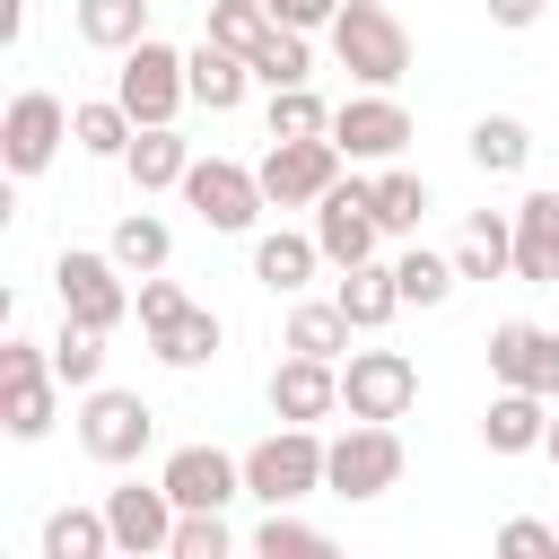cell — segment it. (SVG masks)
<instances>
[{
	"mask_svg": "<svg viewBox=\"0 0 559 559\" xmlns=\"http://www.w3.org/2000/svg\"><path fill=\"white\" fill-rule=\"evenodd\" d=\"M323 35H332V61H341L358 87H402V79H411V26H402L384 0H341Z\"/></svg>",
	"mask_w": 559,
	"mask_h": 559,
	"instance_id": "6da1fadb",
	"label": "cell"
},
{
	"mask_svg": "<svg viewBox=\"0 0 559 559\" xmlns=\"http://www.w3.org/2000/svg\"><path fill=\"white\" fill-rule=\"evenodd\" d=\"M61 376H52V341H0V428L17 445H35L61 411Z\"/></svg>",
	"mask_w": 559,
	"mask_h": 559,
	"instance_id": "7a4b0ae2",
	"label": "cell"
},
{
	"mask_svg": "<svg viewBox=\"0 0 559 559\" xmlns=\"http://www.w3.org/2000/svg\"><path fill=\"white\" fill-rule=\"evenodd\" d=\"M314 489H323V437H314V428L280 419L262 445H245V498L297 507V498H314Z\"/></svg>",
	"mask_w": 559,
	"mask_h": 559,
	"instance_id": "3957f363",
	"label": "cell"
},
{
	"mask_svg": "<svg viewBox=\"0 0 559 559\" xmlns=\"http://www.w3.org/2000/svg\"><path fill=\"white\" fill-rule=\"evenodd\" d=\"M402 480V437L393 419H349L332 445H323V489L332 498H384Z\"/></svg>",
	"mask_w": 559,
	"mask_h": 559,
	"instance_id": "277c9868",
	"label": "cell"
},
{
	"mask_svg": "<svg viewBox=\"0 0 559 559\" xmlns=\"http://www.w3.org/2000/svg\"><path fill=\"white\" fill-rule=\"evenodd\" d=\"M114 96L131 105V122H175V114L192 105V70H183L175 44L140 35V44L122 52V70H114Z\"/></svg>",
	"mask_w": 559,
	"mask_h": 559,
	"instance_id": "5b68a950",
	"label": "cell"
},
{
	"mask_svg": "<svg viewBox=\"0 0 559 559\" xmlns=\"http://www.w3.org/2000/svg\"><path fill=\"white\" fill-rule=\"evenodd\" d=\"M148 437H157V411L140 402V393H122V384H87L79 393V445L96 454V463H140L148 454Z\"/></svg>",
	"mask_w": 559,
	"mask_h": 559,
	"instance_id": "8992f818",
	"label": "cell"
},
{
	"mask_svg": "<svg viewBox=\"0 0 559 559\" xmlns=\"http://www.w3.org/2000/svg\"><path fill=\"white\" fill-rule=\"evenodd\" d=\"M332 148H341L349 166H393V157L411 148L402 96H393V87H358L349 105H332Z\"/></svg>",
	"mask_w": 559,
	"mask_h": 559,
	"instance_id": "52a82bcc",
	"label": "cell"
},
{
	"mask_svg": "<svg viewBox=\"0 0 559 559\" xmlns=\"http://www.w3.org/2000/svg\"><path fill=\"white\" fill-rule=\"evenodd\" d=\"M61 140H70V105L52 87H17L9 114H0V166L26 183V175H44L61 157Z\"/></svg>",
	"mask_w": 559,
	"mask_h": 559,
	"instance_id": "ba28073f",
	"label": "cell"
},
{
	"mask_svg": "<svg viewBox=\"0 0 559 559\" xmlns=\"http://www.w3.org/2000/svg\"><path fill=\"white\" fill-rule=\"evenodd\" d=\"M183 201H192V210H201V227H218V236H253V218L271 210L262 175H253V166H236V157H192Z\"/></svg>",
	"mask_w": 559,
	"mask_h": 559,
	"instance_id": "9c48e42d",
	"label": "cell"
},
{
	"mask_svg": "<svg viewBox=\"0 0 559 559\" xmlns=\"http://www.w3.org/2000/svg\"><path fill=\"white\" fill-rule=\"evenodd\" d=\"M341 166H349V157H341V148H332V131H323V140H271L253 175H262L271 210H314V201L341 183Z\"/></svg>",
	"mask_w": 559,
	"mask_h": 559,
	"instance_id": "30bf717a",
	"label": "cell"
},
{
	"mask_svg": "<svg viewBox=\"0 0 559 559\" xmlns=\"http://www.w3.org/2000/svg\"><path fill=\"white\" fill-rule=\"evenodd\" d=\"M376 236H384V218H376V175H367V183L341 175V183L314 201V245H323V262H332V271L376 262Z\"/></svg>",
	"mask_w": 559,
	"mask_h": 559,
	"instance_id": "8fae6325",
	"label": "cell"
},
{
	"mask_svg": "<svg viewBox=\"0 0 559 559\" xmlns=\"http://www.w3.org/2000/svg\"><path fill=\"white\" fill-rule=\"evenodd\" d=\"M52 288H61V314H79V323H96V332H114V323L131 314V271H122L114 253L70 245V253L52 262Z\"/></svg>",
	"mask_w": 559,
	"mask_h": 559,
	"instance_id": "7c38bea8",
	"label": "cell"
},
{
	"mask_svg": "<svg viewBox=\"0 0 559 559\" xmlns=\"http://www.w3.org/2000/svg\"><path fill=\"white\" fill-rule=\"evenodd\" d=\"M419 402V367L402 349H349L341 358V411L349 419H402Z\"/></svg>",
	"mask_w": 559,
	"mask_h": 559,
	"instance_id": "4fadbf2b",
	"label": "cell"
},
{
	"mask_svg": "<svg viewBox=\"0 0 559 559\" xmlns=\"http://www.w3.org/2000/svg\"><path fill=\"white\" fill-rule=\"evenodd\" d=\"M175 498H166V480H122V489H105V524H114V550H131V559H157L166 542H175Z\"/></svg>",
	"mask_w": 559,
	"mask_h": 559,
	"instance_id": "5bb4252c",
	"label": "cell"
},
{
	"mask_svg": "<svg viewBox=\"0 0 559 559\" xmlns=\"http://www.w3.org/2000/svg\"><path fill=\"white\" fill-rule=\"evenodd\" d=\"M489 376L559 402V332H550V323H524V314L498 323V332H489Z\"/></svg>",
	"mask_w": 559,
	"mask_h": 559,
	"instance_id": "9a60e30c",
	"label": "cell"
},
{
	"mask_svg": "<svg viewBox=\"0 0 559 559\" xmlns=\"http://www.w3.org/2000/svg\"><path fill=\"white\" fill-rule=\"evenodd\" d=\"M332 411H341V358H306V349H288V358L271 367V419L314 428V419H332Z\"/></svg>",
	"mask_w": 559,
	"mask_h": 559,
	"instance_id": "2e32d148",
	"label": "cell"
},
{
	"mask_svg": "<svg viewBox=\"0 0 559 559\" xmlns=\"http://www.w3.org/2000/svg\"><path fill=\"white\" fill-rule=\"evenodd\" d=\"M157 480H166L175 507H227V498H245V454H227V445H175Z\"/></svg>",
	"mask_w": 559,
	"mask_h": 559,
	"instance_id": "e0dca14e",
	"label": "cell"
},
{
	"mask_svg": "<svg viewBox=\"0 0 559 559\" xmlns=\"http://www.w3.org/2000/svg\"><path fill=\"white\" fill-rule=\"evenodd\" d=\"M480 445H489V454H542V445H550V393L498 384V402L480 411Z\"/></svg>",
	"mask_w": 559,
	"mask_h": 559,
	"instance_id": "ac0fdd59",
	"label": "cell"
},
{
	"mask_svg": "<svg viewBox=\"0 0 559 559\" xmlns=\"http://www.w3.org/2000/svg\"><path fill=\"white\" fill-rule=\"evenodd\" d=\"M515 280L524 288H559V192H524L515 201Z\"/></svg>",
	"mask_w": 559,
	"mask_h": 559,
	"instance_id": "d6986e66",
	"label": "cell"
},
{
	"mask_svg": "<svg viewBox=\"0 0 559 559\" xmlns=\"http://www.w3.org/2000/svg\"><path fill=\"white\" fill-rule=\"evenodd\" d=\"M183 70H192V105H210V114H236V105H245V87H262V79H253V61H245V52H227V44H210V35L183 52Z\"/></svg>",
	"mask_w": 559,
	"mask_h": 559,
	"instance_id": "ffe728a7",
	"label": "cell"
},
{
	"mask_svg": "<svg viewBox=\"0 0 559 559\" xmlns=\"http://www.w3.org/2000/svg\"><path fill=\"white\" fill-rule=\"evenodd\" d=\"M122 175H131L140 192H183V175H192V140H183L175 122H140V140H131Z\"/></svg>",
	"mask_w": 559,
	"mask_h": 559,
	"instance_id": "44dd1931",
	"label": "cell"
},
{
	"mask_svg": "<svg viewBox=\"0 0 559 559\" xmlns=\"http://www.w3.org/2000/svg\"><path fill=\"white\" fill-rule=\"evenodd\" d=\"M454 271L463 280H507L515 271V210H472L454 236Z\"/></svg>",
	"mask_w": 559,
	"mask_h": 559,
	"instance_id": "7402d4cb",
	"label": "cell"
},
{
	"mask_svg": "<svg viewBox=\"0 0 559 559\" xmlns=\"http://www.w3.org/2000/svg\"><path fill=\"white\" fill-rule=\"evenodd\" d=\"M314 271H323V245H314V227H306V236H297V227H271V236H253V280H262L271 297H297Z\"/></svg>",
	"mask_w": 559,
	"mask_h": 559,
	"instance_id": "603a6c76",
	"label": "cell"
},
{
	"mask_svg": "<svg viewBox=\"0 0 559 559\" xmlns=\"http://www.w3.org/2000/svg\"><path fill=\"white\" fill-rule=\"evenodd\" d=\"M332 297H341V314H349L358 332H384V323L402 314V280H393V262H349Z\"/></svg>",
	"mask_w": 559,
	"mask_h": 559,
	"instance_id": "cb8c5ba5",
	"label": "cell"
},
{
	"mask_svg": "<svg viewBox=\"0 0 559 559\" xmlns=\"http://www.w3.org/2000/svg\"><path fill=\"white\" fill-rule=\"evenodd\" d=\"M218 341H227V323L210 314V306H183L166 332H148V349H157V367H175V376H192V367H210L218 358Z\"/></svg>",
	"mask_w": 559,
	"mask_h": 559,
	"instance_id": "d4e9b609",
	"label": "cell"
},
{
	"mask_svg": "<svg viewBox=\"0 0 559 559\" xmlns=\"http://www.w3.org/2000/svg\"><path fill=\"white\" fill-rule=\"evenodd\" d=\"M349 341H358V323L341 314V297H306V306H288L280 349H306V358H349Z\"/></svg>",
	"mask_w": 559,
	"mask_h": 559,
	"instance_id": "484cf974",
	"label": "cell"
},
{
	"mask_svg": "<svg viewBox=\"0 0 559 559\" xmlns=\"http://www.w3.org/2000/svg\"><path fill=\"white\" fill-rule=\"evenodd\" d=\"M131 140H140V122H131V105L122 96H96V105H70V148H87V157H131Z\"/></svg>",
	"mask_w": 559,
	"mask_h": 559,
	"instance_id": "4316f807",
	"label": "cell"
},
{
	"mask_svg": "<svg viewBox=\"0 0 559 559\" xmlns=\"http://www.w3.org/2000/svg\"><path fill=\"white\" fill-rule=\"evenodd\" d=\"M70 17H79V44L96 52H131L148 35V0H70Z\"/></svg>",
	"mask_w": 559,
	"mask_h": 559,
	"instance_id": "83f0119b",
	"label": "cell"
},
{
	"mask_svg": "<svg viewBox=\"0 0 559 559\" xmlns=\"http://www.w3.org/2000/svg\"><path fill=\"white\" fill-rule=\"evenodd\" d=\"M105 253L131 271V280H148V271H166V253H175V236H166V218L157 210H131V218H114V236H105Z\"/></svg>",
	"mask_w": 559,
	"mask_h": 559,
	"instance_id": "f1b7e54d",
	"label": "cell"
},
{
	"mask_svg": "<svg viewBox=\"0 0 559 559\" xmlns=\"http://www.w3.org/2000/svg\"><path fill=\"white\" fill-rule=\"evenodd\" d=\"M105 550H114L105 507H52L44 515V559H105Z\"/></svg>",
	"mask_w": 559,
	"mask_h": 559,
	"instance_id": "f546056e",
	"label": "cell"
},
{
	"mask_svg": "<svg viewBox=\"0 0 559 559\" xmlns=\"http://www.w3.org/2000/svg\"><path fill=\"white\" fill-rule=\"evenodd\" d=\"M52 376H61L70 393L105 384V332H96V323H79V314H61V332H52Z\"/></svg>",
	"mask_w": 559,
	"mask_h": 559,
	"instance_id": "4dcf8cb0",
	"label": "cell"
},
{
	"mask_svg": "<svg viewBox=\"0 0 559 559\" xmlns=\"http://www.w3.org/2000/svg\"><path fill=\"white\" fill-rule=\"evenodd\" d=\"M524 157H533V131L515 114H480L472 122V166L480 175H524Z\"/></svg>",
	"mask_w": 559,
	"mask_h": 559,
	"instance_id": "1f68e13d",
	"label": "cell"
},
{
	"mask_svg": "<svg viewBox=\"0 0 559 559\" xmlns=\"http://www.w3.org/2000/svg\"><path fill=\"white\" fill-rule=\"evenodd\" d=\"M253 79H262V87H306V79H314V44H306V26H271L262 52H253Z\"/></svg>",
	"mask_w": 559,
	"mask_h": 559,
	"instance_id": "d6a6232c",
	"label": "cell"
},
{
	"mask_svg": "<svg viewBox=\"0 0 559 559\" xmlns=\"http://www.w3.org/2000/svg\"><path fill=\"white\" fill-rule=\"evenodd\" d=\"M376 218H384V236H419V218H428V183H419L411 166H384V175H376Z\"/></svg>",
	"mask_w": 559,
	"mask_h": 559,
	"instance_id": "836d02e7",
	"label": "cell"
},
{
	"mask_svg": "<svg viewBox=\"0 0 559 559\" xmlns=\"http://www.w3.org/2000/svg\"><path fill=\"white\" fill-rule=\"evenodd\" d=\"M393 280H402V306H445L454 297V253H428V245H411L402 262H393Z\"/></svg>",
	"mask_w": 559,
	"mask_h": 559,
	"instance_id": "e575fe53",
	"label": "cell"
},
{
	"mask_svg": "<svg viewBox=\"0 0 559 559\" xmlns=\"http://www.w3.org/2000/svg\"><path fill=\"white\" fill-rule=\"evenodd\" d=\"M271 26H280V17H271V9H262V0H210V26H201V35H210V44H227V52H245V61H253V52H262V35H271Z\"/></svg>",
	"mask_w": 559,
	"mask_h": 559,
	"instance_id": "d590c367",
	"label": "cell"
},
{
	"mask_svg": "<svg viewBox=\"0 0 559 559\" xmlns=\"http://www.w3.org/2000/svg\"><path fill=\"white\" fill-rule=\"evenodd\" d=\"M236 550V533H227V507H183L175 515V542H166V559H227Z\"/></svg>",
	"mask_w": 559,
	"mask_h": 559,
	"instance_id": "8d00e7d4",
	"label": "cell"
},
{
	"mask_svg": "<svg viewBox=\"0 0 559 559\" xmlns=\"http://www.w3.org/2000/svg\"><path fill=\"white\" fill-rule=\"evenodd\" d=\"M253 550H262V559H323V550H332V533H323V524H306V515H288V507H271V515H262V533H253Z\"/></svg>",
	"mask_w": 559,
	"mask_h": 559,
	"instance_id": "74e56055",
	"label": "cell"
},
{
	"mask_svg": "<svg viewBox=\"0 0 559 559\" xmlns=\"http://www.w3.org/2000/svg\"><path fill=\"white\" fill-rule=\"evenodd\" d=\"M332 131V105L314 87H271V140H323Z\"/></svg>",
	"mask_w": 559,
	"mask_h": 559,
	"instance_id": "f35d334b",
	"label": "cell"
},
{
	"mask_svg": "<svg viewBox=\"0 0 559 559\" xmlns=\"http://www.w3.org/2000/svg\"><path fill=\"white\" fill-rule=\"evenodd\" d=\"M183 306H192V297H183L175 280H157V271H148L140 288H131V314H140V332H166V323H175Z\"/></svg>",
	"mask_w": 559,
	"mask_h": 559,
	"instance_id": "ab89813d",
	"label": "cell"
},
{
	"mask_svg": "<svg viewBox=\"0 0 559 559\" xmlns=\"http://www.w3.org/2000/svg\"><path fill=\"white\" fill-rule=\"evenodd\" d=\"M498 550H515V559H559V524H542V515H507V524H498Z\"/></svg>",
	"mask_w": 559,
	"mask_h": 559,
	"instance_id": "60d3db41",
	"label": "cell"
},
{
	"mask_svg": "<svg viewBox=\"0 0 559 559\" xmlns=\"http://www.w3.org/2000/svg\"><path fill=\"white\" fill-rule=\"evenodd\" d=\"M262 9H271L280 26H306V35H314V26H332V9H341V0H262Z\"/></svg>",
	"mask_w": 559,
	"mask_h": 559,
	"instance_id": "b9f144b4",
	"label": "cell"
},
{
	"mask_svg": "<svg viewBox=\"0 0 559 559\" xmlns=\"http://www.w3.org/2000/svg\"><path fill=\"white\" fill-rule=\"evenodd\" d=\"M542 9H550V0H489V26L524 35V26H542Z\"/></svg>",
	"mask_w": 559,
	"mask_h": 559,
	"instance_id": "7bdbcfd3",
	"label": "cell"
},
{
	"mask_svg": "<svg viewBox=\"0 0 559 559\" xmlns=\"http://www.w3.org/2000/svg\"><path fill=\"white\" fill-rule=\"evenodd\" d=\"M0 35H9V44L26 35V0H0Z\"/></svg>",
	"mask_w": 559,
	"mask_h": 559,
	"instance_id": "ee69618b",
	"label": "cell"
},
{
	"mask_svg": "<svg viewBox=\"0 0 559 559\" xmlns=\"http://www.w3.org/2000/svg\"><path fill=\"white\" fill-rule=\"evenodd\" d=\"M542 454H550V463H559V411H550V445H542Z\"/></svg>",
	"mask_w": 559,
	"mask_h": 559,
	"instance_id": "f6af8a7d",
	"label": "cell"
}]
</instances>
